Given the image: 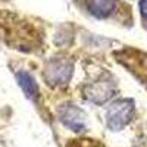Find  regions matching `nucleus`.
<instances>
[{"label":"nucleus","instance_id":"nucleus-1","mask_svg":"<svg viewBox=\"0 0 147 147\" xmlns=\"http://www.w3.org/2000/svg\"><path fill=\"white\" fill-rule=\"evenodd\" d=\"M0 34L7 44L22 52L34 50L41 40L38 30L7 10H0Z\"/></svg>","mask_w":147,"mask_h":147},{"label":"nucleus","instance_id":"nucleus-2","mask_svg":"<svg viewBox=\"0 0 147 147\" xmlns=\"http://www.w3.org/2000/svg\"><path fill=\"white\" fill-rule=\"evenodd\" d=\"M134 116V102L131 99H119L109 106L106 112V122L107 127L112 131H119Z\"/></svg>","mask_w":147,"mask_h":147},{"label":"nucleus","instance_id":"nucleus-3","mask_svg":"<svg viewBox=\"0 0 147 147\" xmlns=\"http://www.w3.org/2000/svg\"><path fill=\"white\" fill-rule=\"evenodd\" d=\"M74 74V63L65 59H55L49 62L44 71V78L50 85H65Z\"/></svg>","mask_w":147,"mask_h":147},{"label":"nucleus","instance_id":"nucleus-4","mask_svg":"<svg viewBox=\"0 0 147 147\" xmlns=\"http://www.w3.org/2000/svg\"><path fill=\"white\" fill-rule=\"evenodd\" d=\"M118 60L125 65L127 68L131 69V72L134 75H137L141 81H144L147 84V55L138 52V50H122L121 53H118Z\"/></svg>","mask_w":147,"mask_h":147},{"label":"nucleus","instance_id":"nucleus-5","mask_svg":"<svg viewBox=\"0 0 147 147\" xmlns=\"http://www.w3.org/2000/svg\"><path fill=\"white\" fill-rule=\"evenodd\" d=\"M113 93H115V84L107 75L99 78L96 82L87 85L84 88L85 99H88L90 102L97 103V105L105 103L107 99H110L113 96Z\"/></svg>","mask_w":147,"mask_h":147},{"label":"nucleus","instance_id":"nucleus-6","mask_svg":"<svg viewBox=\"0 0 147 147\" xmlns=\"http://www.w3.org/2000/svg\"><path fill=\"white\" fill-rule=\"evenodd\" d=\"M59 119L75 132H80L85 128V113L75 105H63L59 109Z\"/></svg>","mask_w":147,"mask_h":147},{"label":"nucleus","instance_id":"nucleus-7","mask_svg":"<svg viewBox=\"0 0 147 147\" xmlns=\"http://www.w3.org/2000/svg\"><path fill=\"white\" fill-rule=\"evenodd\" d=\"M87 10L96 18H107L116 9V0H85Z\"/></svg>","mask_w":147,"mask_h":147},{"label":"nucleus","instance_id":"nucleus-8","mask_svg":"<svg viewBox=\"0 0 147 147\" xmlns=\"http://www.w3.org/2000/svg\"><path fill=\"white\" fill-rule=\"evenodd\" d=\"M18 84L21 85L22 91L25 93V96L31 100H35L38 97V85H37L34 77L28 72H18L16 74Z\"/></svg>","mask_w":147,"mask_h":147},{"label":"nucleus","instance_id":"nucleus-9","mask_svg":"<svg viewBox=\"0 0 147 147\" xmlns=\"http://www.w3.org/2000/svg\"><path fill=\"white\" fill-rule=\"evenodd\" d=\"M66 147H105L99 140H91V138H77V140H69Z\"/></svg>","mask_w":147,"mask_h":147},{"label":"nucleus","instance_id":"nucleus-10","mask_svg":"<svg viewBox=\"0 0 147 147\" xmlns=\"http://www.w3.org/2000/svg\"><path fill=\"white\" fill-rule=\"evenodd\" d=\"M140 10H141V16L147 19V0H140Z\"/></svg>","mask_w":147,"mask_h":147}]
</instances>
